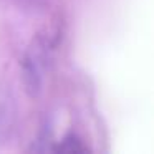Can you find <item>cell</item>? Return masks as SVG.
<instances>
[{
	"instance_id": "1",
	"label": "cell",
	"mask_w": 154,
	"mask_h": 154,
	"mask_svg": "<svg viewBox=\"0 0 154 154\" xmlns=\"http://www.w3.org/2000/svg\"><path fill=\"white\" fill-rule=\"evenodd\" d=\"M18 106L10 86L0 83V144H8L17 133Z\"/></svg>"
},
{
	"instance_id": "2",
	"label": "cell",
	"mask_w": 154,
	"mask_h": 154,
	"mask_svg": "<svg viewBox=\"0 0 154 154\" xmlns=\"http://www.w3.org/2000/svg\"><path fill=\"white\" fill-rule=\"evenodd\" d=\"M51 149L57 151V152H68V154H85V152L90 151L88 146L83 143V139H81L78 134H73V133L66 134V136H65L57 146L51 147Z\"/></svg>"
}]
</instances>
